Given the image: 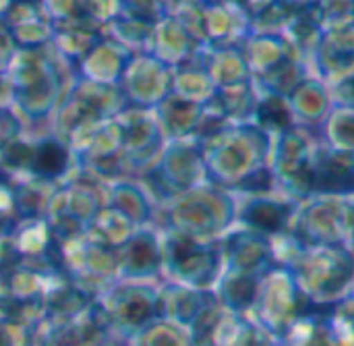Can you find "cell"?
I'll return each instance as SVG.
<instances>
[{"instance_id":"6da1fadb","label":"cell","mask_w":354,"mask_h":346,"mask_svg":"<svg viewBox=\"0 0 354 346\" xmlns=\"http://www.w3.org/2000/svg\"><path fill=\"white\" fill-rule=\"evenodd\" d=\"M197 143L203 152L209 185L234 195L276 193L274 176L270 172L272 135L257 125H228Z\"/></svg>"},{"instance_id":"7a4b0ae2","label":"cell","mask_w":354,"mask_h":346,"mask_svg":"<svg viewBox=\"0 0 354 346\" xmlns=\"http://www.w3.org/2000/svg\"><path fill=\"white\" fill-rule=\"evenodd\" d=\"M10 106L25 129L46 125L73 83V71L58 58L52 46L17 50L8 71Z\"/></svg>"},{"instance_id":"3957f363","label":"cell","mask_w":354,"mask_h":346,"mask_svg":"<svg viewBox=\"0 0 354 346\" xmlns=\"http://www.w3.org/2000/svg\"><path fill=\"white\" fill-rule=\"evenodd\" d=\"M236 224V195L201 185L156 210V226L197 241H220Z\"/></svg>"},{"instance_id":"277c9868","label":"cell","mask_w":354,"mask_h":346,"mask_svg":"<svg viewBox=\"0 0 354 346\" xmlns=\"http://www.w3.org/2000/svg\"><path fill=\"white\" fill-rule=\"evenodd\" d=\"M286 268L292 272L303 297L317 309H330L353 299L354 260L348 247L305 245Z\"/></svg>"},{"instance_id":"5b68a950","label":"cell","mask_w":354,"mask_h":346,"mask_svg":"<svg viewBox=\"0 0 354 346\" xmlns=\"http://www.w3.org/2000/svg\"><path fill=\"white\" fill-rule=\"evenodd\" d=\"M156 210L207 183L203 152L195 139L166 141L156 164L139 179Z\"/></svg>"},{"instance_id":"8992f818","label":"cell","mask_w":354,"mask_h":346,"mask_svg":"<svg viewBox=\"0 0 354 346\" xmlns=\"http://www.w3.org/2000/svg\"><path fill=\"white\" fill-rule=\"evenodd\" d=\"M162 233V280L195 291H212L222 276L220 241H197Z\"/></svg>"},{"instance_id":"52a82bcc","label":"cell","mask_w":354,"mask_h":346,"mask_svg":"<svg viewBox=\"0 0 354 346\" xmlns=\"http://www.w3.org/2000/svg\"><path fill=\"white\" fill-rule=\"evenodd\" d=\"M106 185L108 183L91 179L79 170L56 185L46 220L58 245L85 235L89 222L106 203Z\"/></svg>"},{"instance_id":"ba28073f","label":"cell","mask_w":354,"mask_h":346,"mask_svg":"<svg viewBox=\"0 0 354 346\" xmlns=\"http://www.w3.org/2000/svg\"><path fill=\"white\" fill-rule=\"evenodd\" d=\"M353 197L311 195L299 201L290 233L307 247L338 245L353 249Z\"/></svg>"},{"instance_id":"9c48e42d","label":"cell","mask_w":354,"mask_h":346,"mask_svg":"<svg viewBox=\"0 0 354 346\" xmlns=\"http://www.w3.org/2000/svg\"><path fill=\"white\" fill-rule=\"evenodd\" d=\"M317 137L313 131L292 127L272 137L270 172L276 193L292 201H305L313 195V152Z\"/></svg>"},{"instance_id":"30bf717a","label":"cell","mask_w":354,"mask_h":346,"mask_svg":"<svg viewBox=\"0 0 354 346\" xmlns=\"http://www.w3.org/2000/svg\"><path fill=\"white\" fill-rule=\"evenodd\" d=\"M108 328L124 345L131 336L160 318L158 282L116 280L95 297Z\"/></svg>"},{"instance_id":"8fae6325","label":"cell","mask_w":354,"mask_h":346,"mask_svg":"<svg viewBox=\"0 0 354 346\" xmlns=\"http://www.w3.org/2000/svg\"><path fill=\"white\" fill-rule=\"evenodd\" d=\"M315 309L299 291L292 272L284 266H272L257 286V297L249 318L268 334L280 340L295 320Z\"/></svg>"},{"instance_id":"7c38bea8","label":"cell","mask_w":354,"mask_h":346,"mask_svg":"<svg viewBox=\"0 0 354 346\" xmlns=\"http://www.w3.org/2000/svg\"><path fill=\"white\" fill-rule=\"evenodd\" d=\"M58 264L68 280L93 297L116 282V251L89 241L85 235L58 245Z\"/></svg>"},{"instance_id":"4fadbf2b","label":"cell","mask_w":354,"mask_h":346,"mask_svg":"<svg viewBox=\"0 0 354 346\" xmlns=\"http://www.w3.org/2000/svg\"><path fill=\"white\" fill-rule=\"evenodd\" d=\"M116 118L122 129V174L139 181L156 164L166 141L151 110L127 108Z\"/></svg>"},{"instance_id":"5bb4252c","label":"cell","mask_w":354,"mask_h":346,"mask_svg":"<svg viewBox=\"0 0 354 346\" xmlns=\"http://www.w3.org/2000/svg\"><path fill=\"white\" fill-rule=\"evenodd\" d=\"M118 89L127 108L153 110L172 93V69L149 54H137L129 60Z\"/></svg>"},{"instance_id":"9a60e30c","label":"cell","mask_w":354,"mask_h":346,"mask_svg":"<svg viewBox=\"0 0 354 346\" xmlns=\"http://www.w3.org/2000/svg\"><path fill=\"white\" fill-rule=\"evenodd\" d=\"M116 280L162 282V233L156 224L137 228L116 249Z\"/></svg>"},{"instance_id":"2e32d148","label":"cell","mask_w":354,"mask_h":346,"mask_svg":"<svg viewBox=\"0 0 354 346\" xmlns=\"http://www.w3.org/2000/svg\"><path fill=\"white\" fill-rule=\"evenodd\" d=\"M79 172L97 179L102 183H112L124 179L122 174V129L118 118L102 122L81 152L75 154Z\"/></svg>"},{"instance_id":"e0dca14e","label":"cell","mask_w":354,"mask_h":346,"mask_svg":"<svg viewBox=\"0 0 354 346\" xmlns=\"http://www.w3.org/2000/svg\"><path fill=\"white\" fill-rule=\"evenodd\" d=\"M299 201L282 197L280 193L266 195H236V224L255 230L268 239L284 235L292 228Z\"/></svg>"},{"instance_id":"ac0fdd59","label":"cell","mask_w":354,"mask_h":346,"mask_svg":"<svg viewBox=\"0 0 354 346\" xmlns=\"http://www.w3.org/2000/svg\"><path fill=\"white\" fill-rule=\"evenodd\" d=\"M222 272L261 278L274 264L272 241L255 230L232 226L222 239Z\"/></svg>"},{"instance_id":"d6986e66","label":"cell","mask_w":354,"mask_h":346,"mask_svg":"<svg viewBox=\"0 0 354 346\" xmlns=\"http://www.w3.org/2000/svg\"><path fill=\"white\" fill-rule=\"evenodd\" d=\"M307 66L328 87L354 79V25L324 31Z\"/></svg>"},{"instance_id":"ffe728a7","label":"cell","mask_w":354,"mask_h":346,"mask_svg":"<svg viewBox=\"0 0 354 346\" xmlns=\"http://www.w3.org/2000/svg\"><path fill=\"white\" fill-rule=\"evenodd\" d=\"M251 35V19L232 2H214L203 6L201 37L214 48H241Z\"/></svg>"},{"instance_id":"44dd1931","label":"cell","mask_w":354,"mask_h":346,"mask_svg":"<svg viewBox=\"0 0 354 346\" xmlns=\"http://www.w3.org/2000/svg\"><path fill=\"white\" fill-rule=\"evenodd\" d=\"M2 25L10 33L17 50H37L52 42L54 27L48 21L39 0H12Z\"/></svg>"},{"instance_id":"7402d4cb","label":"cell","mask_w":354,"mask_h":346,"mask_svg":"<svg viewBox=\"0 0 354 346\" xmlns=\"http://www.w3.org/2000/svg\"><path fill=\"white\" fill-rule=\"evenodd\" d=\"M353 193L354 154L334 152L317 139L313 152V195L353 197Z\"/></svg>"},{"instance_id":"603a6c76","label":"cell","mask_w":354,"mask_h":346,"mask_svg":"<svg viewBox=\"0 0 354 346\" xmlns=\"http://www.w3.org/2000/svg\"><path fill=\"white\" fill-rule=\"evenodd\" d=\"M216 303L212 291H195L174 282H158V309L160 318L183 328H191L193 322Z\"/></svg>"},{"instance_id":"cb8c5ba5","label":"cell","mask_w":354,"mask_h":346,"mask_svg":"<svg viewBox=\"0 0 354 346\" xmlns=\"http://www.w3.org/2000/svg\"><path fill=\"white\" fill-rule=\"evenodd\" d=\"M199 46H201V42L189 29H185L178 21L160 17L153 23L147 54L153 56L156 60H160L162 64L176 69V66L187 64L195 56Z\"/></svg>"},{"instance_id":"d4e9b609","label":"cell","mask_w":354,"mask_h":346,"mask_svg":"<svg viewBox=\"0 0 354 346\" xmlns=\"http://www.w3.org/2000/svg\"><path fill=\"white\" fill-rule=\"evenodd\" d=\"M77 162L71 147L52 133H44L33 139V154L29 164V176L46 183H62L77 172Z\"/></svg>"},{"instance_id":"484cf974","label":"cell","mask_w":354,"mask_h":346,"mask_svg":"<svg viewBox=\"0 0 354 346\" xmlns=\"http://www.w3.org/2000/svg\"><path fill=\"white\" fill-rule=\"evenodd\" d=\"M131 58L133 56L124 48L102 37L93 50L77 64L73 77L100 85H118Z\"/></svg>"},{"instance_id":"4316f807","label":"cell","mask_w":354,"mask_h":346,"mask_svg":"<svg viewBox=\"0 0 354 346\" xmlns=\"http://www.w3.org/2000/svg\"><path fill=\"white\" fill-rule=\"evenodd\" d=\"M288 104L295 116V125L313 133L322 127V122L336 106L330 87L311 75L305 81H301L297 89L288 95Z\"/></svg>"},{"instance_id":"83f0119b","label":"cell","mask_w":354,"mask_h":346,"mask_svg":"<svg viewBox=\"0 0 354 346\" xmlns=\"http://www.w3.org/2000/svg\"><path fill=\"white\" fill-rule=\"evenodd\" d=\"M164 141H180L193 139L203 120V104L187 102L174 93L162 100L151 110Z\"/></svg>"},{"instance_id":"f1b7e54d","label":"cell","mask_w":354,"mask_h":346,"mask_svg":"<svg viewBox=\"0 0 354 346\" xmlns=\"http://www.w3.org/2000/svg\"><path fill=\"white\" fill-rule=\"evenodd\" d=\"M106 206L122 214L135 228L156 224V203L139 181L120 179L106 185Z\"/></svg>"},{"instance_id":"f546056e","label":"cell","mask_w":354,"mask_h":346,"mask_svg":"<svg viewBox=\"0 0 354 346\" xmlns=\"http://www.w3.org/2000/svg\"><path fill=\"white\" fill-rule=\"evenodd\" d=\"M257 89L253 81L228 85V87H218L214 95L203 104L205 112L214 114L226 125H239V122H251L255 104H257Z\"/></svg>"},{"instance_id":"4dcf8cb0","label":"cell","mask_w":354,"mask_h":346,"mask_svg":"<svg viewBox=\"0 0 354 346\" xmlns=\"http://www.w3.org/2000/svg\"><path fill=\"white\" fill-rule=\"evenodd\" d=\"M212 79L214 87H228L251 79L241 48H214L201 44L193 56Z\"/></svg>"},{"instance_id":"1f68e13d","label":"cell","mask_w":354,"mask_h":346,"mask_svg":"<svg viewBox=\"0 0 354 346\" xmlns=\"http://www.w3.org/2000/svg\"><path fill=\"white\" fill-rule=\"evenodd\" d=\"M102 29L89 21H79L71 25H58L52 33V50L58 58L75 73L77 64L93 50V46L102 39Z\"/></svg>"},{"instance_id":"d6a6232c","label":"cell","mask_w":354,"mask_h":346,"mask_svg":"<svg viewBox=\"0 0 354 346\" xmlns=\"http://www.w3.org/2000/svg\"><path fill=\"white\" fill-rule=\"evenodd\" d=\"M241 50L251 79L270 73L274 66L297 54L282 33H251Z\"/></svg>"},{"instance_id":"836d02e7","label":"cell","mask_w":354,"mask_h":346,"mask_svg":"<svg viewBox=\"0 0 354 346\" xmlns=\"http://www.w3.org/2000/svg\"><path fill=\"white\" fill-rule=\"evenodd\" d=\"M209 346H280V340L268 334L249 316L222 311L212 330Z\"/></svg>"},{"instance_id":"e575fe53","label":"cell","mask_w":354,"mask_h":346,"mask_svg":"<svg viewBox=\"0 0 354 346\" xmlns=\"http://www.w3.org/2000/svg\"><path fill=\"white\" fill-rule=\"evenodd\" d=\"M257 286H259V278L222 272L212 293L216 303L224 311L236 316H249L257 297Z\"/></svg>"},{"instance_id":"d590c367","label":"cell","mask_w":354,"mask_h":346,"mask_svg":"<svg viewBox=\"0 0 354 346\" xmlns=\"http://www.w3.org/2000/svg\"><path fill=\"white\" fill-rule=\"evenodd\" d=\"M280 346H338L328 324V309L315 307L295 320L280 336Z\"/></svg>"},{"instance_id":"8d00e7d4","label":"cell","mask_w":354,"mask_h":346,"mask_svg":"<svg viewBox=\"0 0 354 346\" xmlns=\"http://www.w3.org/2000/svg\"><path fill=\"white\" fill-rule=\"evenodd\" d=\"M12 183V197H15V214L19 220H33L46 218L50 197L56 189L54 183H46L33 176H25Z\"/></svg>"},{"instance_id":"74e56055","label":"cell","mask_w":354,"mask_h":346,"mask_svg":"<svg viewBox=\"0 0 354 346\" xmlns=\"http://www.w3.org/2000/svg\"><path fill=\"white\" fill-rule=\"evenodd\" d=\"M151 29H153L151 23H145L127 15H118L116 19H112L110 23L102 27V35L118 44L120 48H124L131 56H137V54L149 52Z\"/></svg>"},{"instance_id":"f35d334b","label":"cell","mask_w":354,"mask_h":346,"mask_svg":"<svg viewBox=\"0 0 354 346\" xmlns=\"http://www.w3.org/2000/svg\"><path fill=\"white\" fill-rule=\"evenodd\" d=\"M137 228L122 216L118 214L114 208L110 206H102L97 210V214L93 216V220L89 222L85 237L102 247H108L112 251H116Z\"/></svg>"},{"instance_id":"ab89813d","label":"cell","mask_w":354,"mask_h":346,"mask_svg":"<svg viewBox=\"0 0 354 346\" xmlns=\"http://www.w3.org/2000/svg\"><path fill=\"white\" fill-rule=\"evenodd\" d=\"M309 75L311 73H309L307 62L299 54H295V56L286 58L284 62H280L278 66H274L270 73H266L257 79H251V81L259 93H274V95L288 98L297 89V85L301 81H305Z\"/></svg>"},{"instance_id":"60d3db41","label":"cell","mask_w":354,"mask_h":346,"mask_svg":"<svg viewBox=\"0 0 354 346\" xmlns=\"http://www.w3.org/2000/svg\"><path fill=\"white\" fill-rule=\"evenodd\" d=\"M216 87L205 69L191 58L187 64L172 69V93L195 104H205L214 95Z\"/></svg>"},{"instance_id":"b9f144b4","label":"cell","mask_w":354,"mask_h":346,"mask_svg":"<svg viewBox=\"0 0 354 346\" xmlns=\"http://www.w3.org/2000/svg\"><path fill=\"white\" fill-rule=\"evenodd\" d=\"M319 143L334 152L354 154V108L334 106L322 127L315 131Z\"/></svg>"},{"instance_id":"7bdbcfd3","label":"cell","mask_w":354,"mask_h":346,"mask_svg":"<svg viewBox=\"0 0 354 346\" xmlns=\"http://www.w3.org/2000/svg\"><path fill=\"white\" fill-rule=\"evenodd\" d=\"M322 27L315 21V17L311 15L309 8H290V17L286 21V27L282 31V35L288 39V44L292 46V50L307 62L311 58V54L315 52L319 39H322Z\"/></svg>"},{"instance_id":"ee69618b","label":"cell","mask_w":354,"mask_h":346,"mask_svg":"<svg viewBox=\"0 0 354 346\" xmlns=\"http://www.w3.org/2000/svg\"><path fill=\"white\" fill-rule=\"evenodd\" d=\"M251 122L257 125L259 129H263L272 137L297 127L290 104H288V98L274 95V93H259Z\"/></svg>"},{"instance_id":"f6af8a7d","label":"cell","mask_w":354,"mask_h":346,"mask_svg":"<svg viewBox=\"0 0 354 346\" xmlns=\"http://www.w3.org/2000/svg\"><path fill=\"white\" fill-rule=\"evenodd\" d=\"M127 346H193V340L187 328L158 318L131 336Z\"/></svg>"},{"instance_id":"bcb514c9","label":"cell","mask_w":354,"mask_h":346,"mask_svg":"<svg viewBox=\"0 0 354 346\" xmlns=\"http://www.w3.org/2000/svg\"><path fill=\"white\" fill-rule=\"evenodd\" d=\"M160 15L178 21L185 29H189L201 44V15H203V0H158Z\"/></svg>"},{"instance_id":"7dc6e473","label":"cell","mask_w":354,"mask_h":346,"mask_svg":"<svg viewBox=\"0 0 354 346\" xmlns=\"http://www.w3.org/2000/svg\"><path fill=\"white\" fill-rule=\"evenodd\" d=\"M309 10L322 31L354 25V0H315Z\"/></svg>"},{"instance_id":"c3c4849f","label":"cell","mask_w":354,"mask_h":346,"mask_svg":"<svg viewBox=\"0 0 354 346\" xmlns=\"http://www.w3.org/2000/svg\"><path fill=\"white\" fill-rule=\"evenodd\" d=\"M39 2H41V8L48 17V21L52 23V27L89 21L85 17L83 0H39Z\"/></svg>"},{"instance_id":"681fc988","label":"cell","mask_w":354,"mask_h":346,"mask_svg":"<svg viewBox=\"0 0 354 346\" xmlns=\"http://www.w3.org/2000/svg\"><path fill=\"white\" fill-rule=\"evenodd\" d=\"M288 17L290 8L282 0H276L272 6H268L251 21V33H282Z\"/></svg>"},{"instance_id":"f907efd6","label":"cell","mask_w":354,"mask_h":346,"mask_svg":"<svg viewBox=\"0 0 354 346\" xmlns=\"http://www.w3.org/2000/svg\"><path fill=\"white\" fill-rule=\"evenodd\" d=\"M85 17L100 29L120 15V0H83Z\"/></svg>"},{"instance_id":"816d5d0a","label":"cell","mask_w":354,"mask_h":346,"mask_svg":"<svg viewBox=\"0 0 354 346\" xmlns=\"http://www.w3.org/2000/svg\"><path fill=\"white\" fill-rule=\"evenodd\" d=\"M120 15L145 21L151 25L162 17L158 0H120Z\"/></svg>"},{"instance_id":"f5cc1de1","label":"cell","mask_w":354,"mask_h":346,"mask_svg":"<svg viewBox=\"0 0 354 346\" xmlns=\"http://www.w3.org/2000/svg\"><path fill=\"white\" fill-rule=\"evenodd\" d=\"M0 346H33V328L15 322H0Z\"/></svg>"},{"instance_id":"db71d44e","label":"cell","mask_w":354,"mask_h":346,"mask_svg":"<svg viewBox=\"0 0 354 346\" xmlns=\"http://www.w3.org/2000/svg\"><path fill=\"white\" fill-rule=\"evenodd\" d=\"M23 133H25V125H23L21 116L12 110V106L0 108V147H4L8 141L21 137Z\"/></svg>"},{"instance_id":"11a10c76","label":"cell","mask_w":354,"mask_h":346,"mask_svg":"<svg viewBox=\"0 0 354 346\" xmlns=\"http://www.w3.org/2000/svg\"><path fill=\"white\" fill-rule=\"evenodd\" d=\"M17 54V46L10 37V33L6 31V27L0 23V73H6L12 58Z\"/></svg>"},{"instance_id":"9f6ffc18","label":"cell","mask_w":354,"mask_h":346,"mask_svg":"<svg viewBox=\"0 0 354 346\" xmlns=\"http://www.w3.org/2000/svg\"><path fill=\"white\" fill-rule=\"evenodd\" d=\"M251 21L259 15V12H263L268 6H272L276 0H232Z\"/></svg>"},{"instance_id":"6f0895ef","label":"cell","mask_w":354,"mask_h":346,"mask_svg":"<svg viewBox=\"0 0 354 346\" xmlns=\"http://www.w3.org/2000/svg\"><path fill=\"white\" fill-rule=\"evenodd\" d=\"M10 106V81L6 73H0V108Z\"/></svg>"},{"instance_id":"680465c9","label":"cell","mask_w":354,"mask_h":346,"mask_svg":"<svg viewBox=\"0 0 354 346\" xmlns=\"http://www.w3.org/2000/svg\"><path fill=\"white\" fill-rule=\"evenodd\" d=\"M288 8H295V10H299V8H309L315 0H282Z\"/></svg>"},{"instance_id":"91938a15","label":"cell","mask_w":354,"mask_h":346,"mask_svg":"<svg viewBox=\"0 0 354 346\" xmlns=\"http://www.w3.org/2000/svg\"><path fill=\"white\" fill-rule=\"evenodd\" d=\"M10 2H12V0H0V23H2V19H4V15H6V10H8V6H10Z\"/></svg>"},{"instance_id":"94428289","label":"cell","mask_w":354,"mask_h":346,"mask_svg":"<svg viewBox=\"0 0 354 346\" xmlns=\"http://www.w3.org/2000/svg\"><path fill=\"white\" fill-rule=\"evenodd\" d=\"M4 297H6V291H4V282H2V278H0V303H2Z\"/></svg>"},{"instance_id":"6125c7cd","label":"cell","mask_w":354,"mask_h":346,"mask_svg":"<svg viewBox=\"0 0 354 346\" xmlns=\"http://www.w3.org/2000/svg\"><path fill=\"white\" fill-rule=\"evenodd\" d=\"M205 4H214V2H224V0H203Z\"/></svg>"},{"instance_id":"be15d7a7","label":"cell","mask_w":354,"mask_h":346,"mask_svg":"<svg viewBox=\"0 0 354 346\" xmlns=\"http://www.w3.org/2000/svg\"><path fill=\"white\" fill-rule=\"evenodd\" d=\"M2 181H8V179H6V176H4V174L0 172V183H2Z\"/></svg>"}]
</instances>
